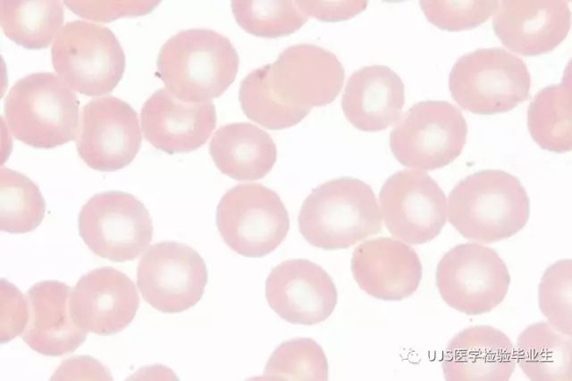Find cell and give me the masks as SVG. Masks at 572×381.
I'll return each mask as SVG.
<instances>
[{"instance_id":"obj_1","label":"cell","mask_w":572,"mask_h":381,"mask_svg":"<svg viewBox=\"0 0 572 381\" xmlns=\"http://www.w3.org/2000/svg\"><path fill=\"white\" fill-rule=\"evenodd\" d=\"M342 64L332 52L312 44L283 50L277 60L248 73L239 100L245 115L278 130L300 122L313 107L332 103L344 81Z\"/></svg>"},{"instance_id":"obj_2","label":"cell","mask_w":572,"mask_h":381,"mask_svg":"<svg viewBox=\"0 0 572 381\" xmlns=\"http://www.w3.org/2000/svg\"><path fill=\"white\" fill-rule=\"evenodd\" d=\"M450 223L465 238L484 244L520 231L530 214L528 195L520 180L501 170L468 175L449 195Z\"/></svg>"},{"instance_id":"obj_3","label":"cell","mask_w":572,"mask_h":381,"mask_svg":"<svg viewBox=\"0 0 572 381\" xmlns=\"http://www.w3.org/2000/svg\"><path fill=\"white\" fill-rule=\"evenodd\" d=\"M238 53L225 36L207 29L182 30L161 47L156 75L165 88L186 103L210 101L233 83Z\"/></svg>"},{"instance_id":"obj_4","label":"cell","mask_w":572,"mask_h":381,"mask_svg":"<svg viewBox=\"0 0 572 381\" xmlns=\"http://www.w3.org/2000/svg\"><path fill=\"white\" fill-rule=\"evenodd\" d=\"M298 222L311 245L339 250L378 234L382 212L369 185L344 177L313 189L301 205Z\"/></svg>"},{"instance_id":"obj_5","label":"cell","mask_w":572,"mask_h":381,"mask_svg":"<svg viewBox=\"0 0 572 381\" xmlns=\"http://www.w3.org/2000/svg\"><path fill=\"white\" fill-rule=\"evenodd\" d=\"M80 101L76 94L52 72L20 79L4 102V117L13 136L35 148L64 145L77 135Z\"/></svg>"},{"instance_id":"obj_6","label":"cell","mask_w":572,"mask_h":381,"mask_svg":"<svg viewBox=\"0 0 572 381\" xmlns=\"http://www.w3.org/2000/svg\"><path fill=\"white\" fill-rule=\"evenodd\" d=\"M453 100L475 114L507 112L529 98L531 75L522 59L500 47L459 57L449 75Z\"/></svg>"},{"instance_id":"obj_7","label":"cell","mask_w":572,"mask_h":381,"mask_svg":"<svg viewBox=\"0 0 572 381\" xmlns=\"http://www.w3.org/2000/svg\"><path fill=\"white\" fill-rule=\"evenodd\" d=\"M51 56L63 81L88 96L112 92L125 70V54L114 32L86 21H69L62 27Z\"/></svg>"},{"instance_id":"obj_8","label":"cell","mask_w":572,"mask_h":381,"mask_svg":"<svg viewBox=\"0 0 572 381\" xmlns=\"http://www.w3.org/2000/svg\"><path fill=\"white\" fill-rule=\"evenodd\" d=\"M461 111L447 101L413 104L390 133V147L404 167L433 170L451 163L467 141Z\"/></svg>"},{"instance_id":"obj_9","label":"cell","mask_w":572,"mask_h":381,"mask_svg":"<svg viewBox=\"0 0 572 381\" xmlns=\"http://www.w3.org/2000/svg\"><path fill=\"white\" fill-rule=\"evenodd\" d=\"M216 225L231 250L245 257L260 258L282 244L290 219L276 192L260 184H239L221 198Z\"/></svg>"},{"instance_id":"obj_10","label":"cell","mask_w":572,"mask_h":381,"mask_svg":"<svg viewBox=\"0 0 572 381\" xmlns=\"http://www.w3.org/2000/svg\"><path fill=\"white\" fill-rule=\"evenodd\" d=\"M78 228L91 252L115 262L138 258L153 236L147 209L134 195L122 191L93 195L80 211Z\"/></svg>"},{"instance_id":"obj_11","label":"cell","mask_w":572,"mask_h":381,"mask_svg":"<svg viewBox=\"0 0 572 381\" xmlns=\"http://www.w3.org/2000/svg\"><path fill=\"white\" fill-rule=\"evenodd\" d=\"M435 276L442 300L467 315L490 312L503 301L510 283L507 265L497 252L475 243L449 250Z\"/></svg>"},{"instance_id":"obj_12","label":"cell","mask_w":572,"mask_h":381,"mask_svg":"<svg viewBox=\"0 0 572 381\" xmlns=\"http://www.w3.org/2000/svg\"><path fill=\"white\" fill-rule=\"evenodd\" d=\"M208 275L205 261L192 247L164 241L148 247L137 269L144 300L164 313H179L201 299Z\"/></svg>"},{"instance_id":"obj_13","label":"cell","mask_w":572,"mask_h":381,"mask_svg":"<svg viewBox=\"0 0 572 381\" xmlns=\"http://www.w3.org/2000/svg\"><path fill=\"white\" fill-rule=\"evenodd\" d=\"M379 200L387 229L408 244L427 243L445 226V194L424 171L405 170L394 173L383 185Z\"/></svg>"},{"instance_id":"obj_14","label":"cell","mask_w":572,"mask_h":381,"mask_svg":"<svg viewBox=\"0 0 572 381\" xmlns=\"http://www.w3.org/2000/svg\"><path fill=\"white\" fill-rule=\"evenodd\" d=\"M141 140L138 113L128 103L105 96L83 106L76 147L91 169L114 171L126 167L139 151Z\"/></svg>"},{"instance_id":"obj_15","label":"cell","mask_w":572,"mask_h":381,"mask_svg":"<svg viewBox=\"0 0 572 381\" xmlns=\"http://www.w3.org/2000/svg\"><path fill=\"white\" fill-rule=\"evenodd\" d=\"M265 297L282 319L304 326L325 320L338 300L329 274L307 259H292L274 267L265 281Z\"/></svg>"},{"instance_id":"obj_16","label":"cell","mask_w":572,"mask_h":381,"mask_svg":"<svg viewBox=\"0 0 572 381\" xmlns=\"http://www.w3.org/2000/svg\"><path fill=\"white\" fill-rule=\"evenodd\" d=\"M139 306L133 281L123 272L102 267L83 275L72 288L70 311L88 332L111 335L126 328Z\"/></svg>"},{"instance_id":"obj_17","label":"cell","mask_w":572,"mask_h":381,"mask_svg":"<svg viewBox=\"0 0 572 381\" xmlns=\"http://www.w3.org/2000/svg\"><path fill=\"white\" fill-rule=\"evenodd\" d=\"M492 18L502 45L525 56L550 53L567 37L571 25L565 0H504Z\"/></svg>"},{"instance_id":"obj_18","label":"cell","mask_w":572,"mask_h":381,"mask_svg":"<svg viewBox=\"0 0 572 381\" xmlns=\"http://www.w3.org/2000/svg\"><path fill=\"white\" fill-rule=\"evenodd\" d=\"M145 138L169 154L189 153L203 145L216 125L211 101L186 103L160 88L144 103L140 112Z\"/></svg>"},{"instance_id":"obj_19","label":"cell","mask_w":572,"mask_h":381,"mask_svg":"<svg viewBox=\"0 0 572 381\" xmlns=\"http://www.w3.org/2000/svg\"><path fill=\"white\" fill-rule=\"evenodd\" d=\"M351 271L363 291L383 301L409 297L422 279V264L416 251L385 236L365 241L354 250Z\"/></svg>"},{"instance_id":"obj_20","label":"cell","mask_w":572,"mask_h":381,"mask_svg":"<svg viewBox=\"0 0 572 381\" xmlns=\"http://www.w3.org/2000/svg\"><path fill=\"white\" fill-rule=\"evenodd\" d=\"M72 288L57 280H45L26 293L29 318L23 341L45 356H62L74 352L88 336L70 311Z\"/></svg>"},{"instance_id":"obj_21","label":"cell","mask_w":572,"mask_h":381,"mask_svg":"<svg viewBox=\"0 0 572 381\" xmlns=\"http://www.w3.org/2000/svg\"><path fill=\"white\" fill-rule=\"evenodd\" d=\"M516 364L510 339L487 325L472 326L455 335L442 360L447 381H508Z\"/></svg>"},{"instance_id":"obj_22","label":"cell","mask_w":572,"mask_h":381,"mask_svg":"<svg viewBox=\"0 0 572 381\" xmlns=\"http://www.w3.org/2000/svg\"><path fill=\"white\" fill-rule=\"evenodd\" d=\"M405 103L404 84L385 65L365 66L349 78L341 107L356 128L375 132L396 123Z\"/></svg>"},{"instance_id":"obj_23","label":"cell","mask_w":572,"mask_h":381,"mask_svg":"<svg viewBox=\"0 0 572 381\" xmlns=\"http://www.w3.org/2000/svg\"><path fill=\"white\" fill-rule=\"evenodd\" d=\"M209 153L217 169L238 181L264 178L277 158L271 136L249 122L220 127L210 141Z\"/></svg>"},{"instance_id":"obj_24","label":"cell","mask_w":572,"mask_h":381,"mask_svg":"<svg viewBox=\"0 0 572 381\" xmlns=\"http://www.w3.org/2000/svg\"><path fill=\"white\" fill-rule=\"evenodd\" d=\"M572 338L540 321L518 335L516 362L532 381L571 380Z\"/></svg>"},{"instance_id":"obj_25","label":"cell","mask_w":572,"mask_h":381,"mask_svg":"<svg viewBox=\"0 0 572 381\" xmlns=\"http://www.w3.org/2000/svg\"><path fill=\"white\" fill-rule=\"evenodd\" d=\"M572 95L570 75L559 84L542 88L527 108V127L534 141L556 153L572 148Z\"/></svg>"},{"instance_id":"obj_26","label":"cell","mask_w":572,"mask_h":381,"mask_svg":"<svg viewBox=\"0 0 572 381\" xmlns=\"http://www.w3.org/2000/svg\"><path fill=\"white\" fill-rule=\"evenodd\" d=\"M61 1H1L0 23L5 36L26 49L49 46L63 22Z\"/></svg>"},{"instance_id":"obj_27","label":"cell","mask_w":572,"mask_h":381,"mask_svg":"<svg viewBox=\"0 0 572 381\" xmlns=\"http://www.w3.org/2000/svg\"><path fill=\"white\" fill-rule=\"evenodd\" d=\"M46 212V202L38 186L24 174L0 170V228L10 234H24L37 228Z\"/></svg>"},{"instance_id":"obj_28","label":"cell","mask_w":572,"mask_h":381,"mask_svg":"<svg viewBox=\"0 0 572 381\" xmlns=\"http://www.w3.org/2000/svg\"><path fill=\"white\" fill-rule=\"evenodd\" d=\"M231 10L237 23L248 33L275 38L299 29L308 17L296 1L233 0Z\"/></svg>"},{"instance_id":"obj_29","label":"cell","mask_w":572,"mask_h":381,"mask_svg":"<svg viewBox=\"0 0 572 381\" xmlns=\"http://www.w3.org/2000/svg\"><path fill=\"white\" fill-rule=\"evenodd\" d=\"M268 380L328 379V362L322 347L312 338L299 337L281 344L270 356L263 374Z\"/></svg>"},{"instance_id":"obj_30","label":"cell","mask_w":572,"mask_h":381,"mask_svg":"<svg viewBox=\"0 0 572 381\" xmlns=\"http://www.w3.org/2000/svg\"><path fill=\"white\" fill-rule=\"evenodd\" d=\"M572 261H559L543 273L538 287V303L548 323L558 331L572 335Z\"/></svg>"},{"instance_id":"obj_31","label":"cell","mask_w":572,"mask_h":381,"mask_svg":"<svg viewBox=\"0 0 572 381\" xmlns=\"http://www.w3.org/2000/svg\"><path fill=\"white\" fill-rule=\"evenodd\" d=\"M499 1H420L427 21L440 29L461 31L485 22L499 7Z\"/></svg>"},{"instance_id":"obj_32","label":"cell","mask_w":572,"mask_h":381,"mask_svg":"<svg viewBox=\"0 0 572 381\" xmlns=\"http://www.w3.org/2000/svg\"><path fill=\"white\" fill-rule=\"evenodd\" d=\"M75 14L97 21L107 22L121 16H139L150 12L160 2L156 1H115L88 2L64 1Z\"/></svg>"},{"instance_id":"obj_33","label":"cell","mask_w":572,"mask_h":381,"mask_svg":"<svg viewBox=\"0 0 572 381\" xmlns=\"http://www.w3.org/2000/svg\"><path fill=\"white\" fill-rule=\"evenodd\" d=\"M29 318L28 302L20 290L5 279L1 280V343L10 342L22 334Z\"/></svg>"},{"instance_id":"obj_34","label":"cell","mask_w":572,"mask_h":381,"mask_svg":"<svg viewBox=\"0 0 572 381\" xmlns=\"http://www.w3.org/2000/svg\"><path fill=\"white\" fill-rule=\"evenodd\" d=\"M308 17L335 22L349 20L366 8V1H296Z\"/></svg>"},{"instance_id":"obj_35","label":"cell","mask_w":572,"mask_h":381,"mask_svg":"<svg viewBox=\"0 0 572 381\" xmlns=\"http://www.w3.org/2000/svg\"><path fill=\"white\" fill-rule=\"evenodd\" d=\"M112 380L108 369L97 360L88 356L70 358L56 369L51 380Z\"/></svg>"}]
</instances>
